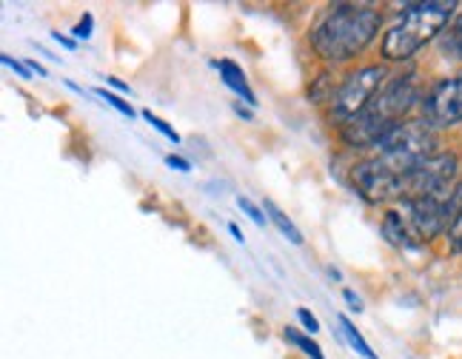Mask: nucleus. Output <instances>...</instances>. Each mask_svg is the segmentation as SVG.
<instances>
[{"instance_id":"nucleus-1","label":"nucleus","mask_w":462,"mask_h":359,"mask_svg":"<svg viewBox=\"0 0 462 359\" xmlns=\"http://www.w3.org/2000/svg\"><path fill=\"white\" fill-rule=\"evenodd\" d=\"M383 26V12L368 4H334L309 32L314 55L328 66L357 60L374 43Z\"/></svg>"},{"instance_id":"nucleus-2","label":"nucleus","mask_w":462,"mask_h":359,"mask_svg":"<svg viewBox=\"0 0 462 359\" xmlns=\"http://www.w3.org/2000/svg\"><path fill=\"white\" fill-rule=\"evenodd\" d=\"M417 103H422L420 80L417 71L408 69L402 75H394L380 88V95L368 103V109L360 117H354L348 125H343L340 137L348 149L371 152L394 125L408 120Z\"/></svg>"},{"instance_id":"nucleus-3","label":"nucleus","mask_w":462,"mask_h":359,"mask_svg":"<svg viewBox=\"0 0 462 359\" xmlns=\"http://www.w3.org/2000/svg\"><path fill=\"white\" fill-rule=\"evenodd\" d=\"M457 12L454 0H425V4H408L400 14V21L383 34L380 55L385 63H405L411 60L420 49L429 46L434 38H442V32L451 23Z\"/></svg>"},{"instance_id":"nucleus-4","label":"nucleus","mask_w":462,"mask_h":359,"mask_svg":"<svg viewBox=\"0 0 462 359\" xmlns=\"http://www.w3.org/2000/svg\"><path fill=\"white\" fill-rule=\"evenodd\" d=\"M437 146V134L429 123L422 117L420 120H402L400 125H394L374 149L368 152V157L374 160V163L391 174L397 177H405L411 169H417L422 160H429Z\"/></svg>"},{"instance_id":"nucleus-5","label":"nucleus","mask_w":462,"mask_h":359,"mask_svg":"<svg viewBox=\"0 0 462 359\" xmlns=\"http://www.w3.org/2000/svg\"><path fill=\"white\" fill-rule=\"evenodd\" d=\"M388 83V69L383 63H368L360 69H351L348 75L337 83V92L328 103V120L331 125H348L354 117H360L368 103L380 95V88Z\"/></svg>"},{"instance_id":"nucleus-6","label":"nucleus","mask_w":462,"mask_h":359,"mask_svg":"<svg viewBox=\"0 0 462 359\" xmlns=\"http://www.w3.org/2000/svg\"><path fill=\"white\" fill-rule=\"evenodd\" d=\"M459 157L451 152H437L422 160L417 169L402 177V203L417 200V197H446L457 186Z\"/></svg>"},{"instance_id":"nucleus-7","label":"nucleus","mask_w":462,"mask_h":359,"mask_svg":"<svg viewBox=\"0 0 462 359\" xmlns=\"http://www.w3.org/2000/svg\"><path fill=\"white\" fill-rule=\"evenodd\" d=\"M422 120L434 132L454 129L462 123V71L431 86V92L422 97Z\"/></svg>"},{"instance_id":"nucleus-8","label":"nucleus","mask_w":462,"mask_h":359,"mask_svg":"<svg viewBox=\"0 0 462 359\" xmlns=\"http://www.w3.org/2000/svg\"><path fill=\"white\" fill-rule=\"evenodd\" d=\"M448 197V194H446ZM446 197H417V200L402 203V217L411 231L417 245L431 243L439 235L448 231V211H446Z\"/></svg>"},{"instance_id":"nucleus-9","label":"nucleus","mask_w":462,"mask_h":359,"mask_svg":"<svg viewBox=\"0 0 462 359\" xmlns=\"http://www.w3.org/2000/svg\"><path fill=\"white\" fill-rule=\"evenodd\" d=\"M380 231H383V237H385L388 245H394V248H417V243H414V237H411V231H408L405 217H402V211H400V208H388V211L383 214V226H380Z\"/></svg>"},{"instance_id":"nucleus-10","label":"nucleus","mask_w":462,"mask_h":359,"mask_svg":"<svg viewBox=\"0 0 462 359\" xmlns=\"http://www.w3.org/2000/svg\"><path fill=\"white\" fill-rule=\"evenodd\" d=\"M215 66L220 69V78H223V83L231 88L235 95H240L243 97V103H248V106H257V95H254V88L248 86V78H245V71L235 63V60H215Z\"/></svg>"},{"instance_id":"nucleus-11","label":"nucleus","mask_w":462,"mask_h":359,"mask_svg":"<svg viewBox=\"0 0 462 359\" xmlns=\"http://www.w3.org/2000/svg\"><path fill=\"white\" fill-rule=\"evenodd\" d=\"M263 211H265V217H269L277 228H280V235L286 237V240H291L294 245H303V235H300V228L291 223V217L286 211H282L274 200H269V197H265V203H263Z\"/></svg>"},{"instance_id":"nucleus-12","label":"nucleus","mask_w":462,"mask_h":359,"mask_svg":"<svg viewBox=\"0 0 462 359\" xmlns=\"http://www.w3.org/2000/svg\"><path fill=\"white\" fill-rule=\"evenodd\" d=\"M439 51L446 55L448 60H462V14L457 17V21L442 32L439 38Z\"/></svg>"},{"instance_id":"nucleus-13","label":"nucleus","mask_w":462,"mask_h":359,"mask_svg":"<svg viewBox=\"0 0 462 359\" xmlns=\"http://www.w3.org/2000/svg\"><path fill=\"white\" fill-rule=\"evenodd\" d=\"M337 322H340V334L348 339V345H351L354 351H357L360 356H365V359H377V356H374V351H371V345L363 339V334H360L357 328H354V322H351L348 317L337 314Z\"/></svg>"},{"instance_id":"nucleus-14","label":"nucleus","mask_w":462,"mask_h":359,"mask_svg":"<svg viewBox=\"0 0 462 359\" xmlns=\"http://www.w3.org/2000/svg\"><path fill=\"white\" fill-rule=\"evenodd\" d=\"M282 336H286L291 345H297L300 351H303L309 359H326L323 348H319V345L314 343V339H309L306 334H300L297 328H286V331H282Z\"/></svg>"},{"instance_id":"nucleus-15","label":"nucleus","mask_w":462,"mask_h":359,"mask_svg":"<svg viewBox=\"0 0 462 359\" xmlns=\"http://www.w3.org/2000/svg\"><path fill=\"white\" fill-rule=\"evenodd\" d=\"M95 95H97V97H103V100L109 103L112 109H117L123 117H129V120H132V117L137 115V112L132 109V103H129V100H123V97H120V95H115V92H106V88H95Z\"/></svg>"},{"instance_id":"nucleus-16","label":"nucleus","mask_w":462,"mask_h":359,"mask_svg":"<svg viewBox=\"0 0 462 359\" xmlns=\"http://www.w3.org/2000/svg\"><path fill=\"white\" fill-rule=\"evenodd\" d=\"M140 115H143V120H146V123H152V125H154V129H157L160 134H163V137H169V140L174 143V146H177V143H180V134H177V132L171 129V125H169L166 120H160V117H157V115H152L149 109H143V112H140Z\"/></svg>"},{"instance_id":"nucleus-17","label":"nucleus","mask_w":462,"mask_h":359,"mask_svg":"<svg viewBox=\"0 0 462 359\" xmlns=\"http://www.w3.org/2000/svg\"><path fill=\"white\" fill-rule=\"evenodd\" d=\"M237 206L243 208V214H248V217H252V223L257 226V228H265V214H263V208L260 206H254L252 200H248V197H237Z\"/></svg>"},{"instance_id":"nucleus-18","label":"nucleus","mask_w":462,"mask_h":359,"mask_svg":"<svg viewBox=\"0 0 462 359\" xmlns=\"http://www.w3.org/2000/svg\"><path fill=\"white\" fill-rule=\"evenodd\" d=\"M446 237H448V245H451L454 254H462V214H459V217L448 226Z\"/></svg>"},{"instance_id":"nucleus-19","label":"nucleus","mask_w":462,"mask_h":359,"mask_svg":"<svg viewBox=\"0 0 462 359\" xmlns=\"http://www.w3.org/2000/svg\"><path fill=\"white\" fill-rule=\"evenodd\" d=\"M92 29H95V17L86 12V14L80 17V23L72 29V34H75L78 41H88V38H92Z\"/></svg>"},{"instance_id":"nucleus-20","label":"nucleus","mask_w":462,"mask_h":359,"mask_svg":"<svg viewBox=\"0 0 462 359\" xmlns=\"http://www.w3.org/2000/svg\"><path fill=\"white\" fill-rule=\"evenodd\" d=\"M297 319L303 322V328H306L309 334H317V331H319V319H317L309 308H297Z\"/></svg>"},{"instance_id":"nucleus-21","label":"nucleus","mask_w":462,"mask_h":359,"mask_svg":"<svg viewBox=\"0 0 462 359\" xmlns=\"http://www.w3.org/2000/svg\"><path fill=\"white\" fill-rule=\"evenodd\" d=\"M0 60H4V66H9V69H14L17 75H21L23 80H32V69L29 66H23V63H17L12 55H0Z\"/></svg>"},{"instance_id":"nucleus-22","label":"nucleus","mask_w":462,"mask_h":359,"mask_svg":"<svg viewBox=\"0 0 462 359\" xmlns=\"http://www.w3.org/2000/svg\"><path fill=\"white\" fill-rule=\"evenodd\" d=\"M166 166L169 169H174V171H191V163H189V160L186 157H180V154H166Z\"/></svg>"},{"instance_id":"nucleus-23","label":"nucleus","mask_w":462,"mask_h":359,"mask_svg":"<svg viewBox=\"0 0 462 359\" xmlns=\"http://www.w3.org/2000/svg\"><path fill=\"white\" fill-rule=\"evenodd\" d=\"M343 299L348 302V308H351L354 314H360V311H363V299H360L357 294H354L351 289H346V291H343Z\"/></svg>"},{"instance_id":"nucleus-24","label":"nucleus","mask_w":462,"mask_h":359,"mask_svg":"<svg viewBox=\"0 0 462 359\" xmlns=\"http://www.w3.org/2000/svg\"><path fill=\"white\" fill-rule=\"evenodd\" d=\"M235 115L243 117V120H254V112L252 109H243V103H235Z\"/></svg>"},{"instance_id":"nucleus-25","label":"nucleus","mask_w":462,"mask_h":359,"mask_svg":"<svg viewBox=\"0 0 462 359\" xmlns=\"http://www.w3.org/2000/svg\"><path fill=\"white\" fill-rule=\"evenodd\" d=\"M51 38H55V41H58L60 46H66V49H75V41H72V38H66V34H60V32H55Z\"/></svg>"},{"instance_id":"nucleus-26","label":"nucleus","mask_w":462,"mask_h":359,"mask_svg":"<svg viewBox=\"0 0 462 359\" xmlns=\"http://www.w3.org/2000/svg\"><path fill=\"white\" fill-rule=\"evenodd\" d=\"M106 83H112L117 92H129L132 95V88H129V83H123V80H117V78H106Z\"/></svg>"},{"instance_id":"nucleus-27","label":"nucleus","mask_w":462,"mask_h":359,"mask_svg":"<svg viewBox=\"0 0 462 359\" xmlns=\"http://www.w3.org/2000/svg\"><path fill=\"white\" fill-rule=\"evenodd\" d=\"M228 231H231V237H235L237 243H243V240H245V235H243V231H240L235 223H228Z\"/></svg>"},{"instance_id":"nucleus-28","label":"nucleus","mask_w":462,"mask_h":359,"mask_svg":"<svg viewBox=\"0 0 462 359\" xmlns=\"http://www.w3.org/2000/svg\"><path fill=\"white\" fill-rule=\"evenodd\" d=\"M26 66H29V69H32V71H38V75H41V78H46V69H43V66H41V63H38V60H29V63H26Z\"/></svg>"}]
</instances>
